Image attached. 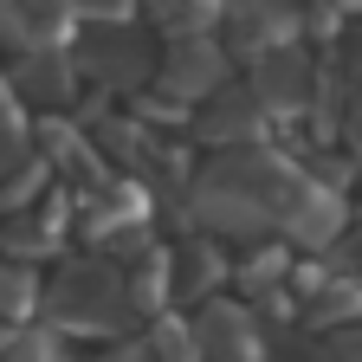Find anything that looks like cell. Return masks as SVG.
Wrapping results in <instances>:
<instances>
[{"label":"cell","mask_w":362,"mask_h":362,"mask_svg":"<svg viewBox=\"0 0 362 362\" xmlns=\"http://www.w3.org/2000/svg\"><path fill=\"white\" fill-rule=\"evenodd\" d=\"M310 362H362V337H343V343H330V349H317Z\"/></svg>","instance_id":"cell-1"}]
</instances>
